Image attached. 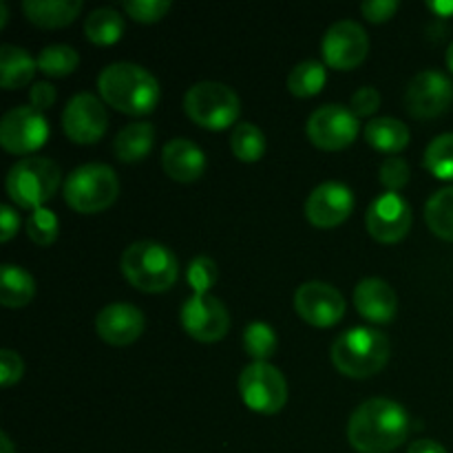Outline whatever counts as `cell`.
<instances>
[{"label": "cell", "instance_id": "ba28073f", "mask_svg": "<svg viewBox=\"0 0 453 453\" xmlns=\"http://www.w3.org/2000/svg\"><path fill=\"white\" fill-rule=\"evenodd\" d=\"M243 403L257 414H277L288 403L286 376L270 363H252L239 376Z\"/></svg>", "mask_w": 453, "mask_h": 453}, {"label": "cell", "instance_id": "f35d334b", "mask_svg": "<svg viewBox=\"0 0 453 453\" xmlns=\"http://www.w3.org/2000/svg\"><path fill=\"white\" fill-rule=\"evenodd\" d=\"M361 12L370 22H385L398 12V0H367L361 4Z\"/></svg>", "mask_w": 453, "mask_h": 453}, {"label": "cell", "instance_id": "30bf717a", "mask_svg": "<svg viewBox=\"0 0 453 453\" xmlns=\"http://www.w3.org/2000/svg\"><path fill=\"white\" fill-rule=\"evenodd\" d=\"M308 137L323 150L348 149L358 135V119L352 109L343 104H326L308 119Z\"/></svg>", "mask_w": 453, "mask_h": 453}, {"label": "cell", "instance_id": "8fae6325", "mask_svg": "<svg viewBox=\"0 0 453 453\" xmlns=\"http://www.w3.org/2000/svg\"><path fill=\"white\" fill-rule=\"evenodd\" d=\"M453 102V82L442 71L427 69L414 75L405 93V106L416 119H434Z\"/></svg>", "mask_w": 453, "mask_h": 453}, {"label": "cell", "instance_id": "6da1fadb", "mask_svg": "<svg viewBox=\"0 0 453 453\" xmlns=\"http://www.w3.org/2000/svg\"><path fill=\"white\" fill-rule=\"evenodd\" d=\"M410 436V414L389 398L363 403L348 425V441L358 453H389Z\"/></svg>", "mask_w": 453, "mask_h": 453}, {"label": "cell", "instance_id": "4316f807", "mask_svg": "<svg viewBox=\"0 0 453 453\" xmlns=\"http://www.w3.org/2000/svg\"><path fill=\"white\" fill-rule=\"evenodd\" d=\"M425 219L436 237L453 242V186L432 195L425 206Z\"/></svg>", "mask_w": 453, "mask_h": 453}, {"label": "cell", "instance_id": "ffe728a7", "mask_svg": "<svg viewBox=\"0 0 453 453\" xmlns=\"http://www.w3.org/2000/svg\"><path fill=\"white\" fill-rule=\"evenodd\" d=\"M162 166L171 180L190 184L197 181L206 171V157L195 142L186 137L171 140L162 150Z\"/></svg>", "mask_w": 453, "mask_h": 453}, {"label": "cell", "instance_id": "d4e9b609", "mask_svg": "<svg viewBox=\"0 0 453 453\" xmlns=\"http://www.w3.org/2000/svg\"><path fill=\"white\" fill-rule=\"evenodd\" d=\"M365 140L383 153H398L410 144V128L396 118H376L365 127Z\"/></svg>", "mask_w": 453, "mask_h": 453}, {"label": "cell", "instance_id": "b9f144b4", "mask_svg": "<svg viewBox=\"0 0 453 453\" xmlns=\"http://www.w3.org/2000/svg\"><path fill=\"white\" fill-rule=\"evenodd\" d=\"M407 453H447V449L436 441H416L411 442Z\"/></svg>", "mask_w": 453, "mask_h": 453}, {"label": "cell", "instance_id": "603a6c76", "mask_svg": "<svg viewBox=\"0 0 453 453\" xmlns=\"http://www.w3.org/2000/svg\"><path fill=\"white\" fill-rule=\"evenodd\" d=\"M35 66H38V60H34L25 49L3 44L0 47V87L9 91L25 87L34 78Z\"/></svg>", "mask_w": 453, "mask_h": 453}, {"label": "cell", "instance_id": "ac0fdd59", "mask_svg": "<svg viewBox=\"0 0 453 453\" xmlns=\"http://www.w3.org/2000/svg\"><path fill=\"white\" fill-rule=\"evenodd\" d=\"M96 330L104 343L124 348L135 343L144 332V314L131 303H111L100 310Z\"/></svg>", "mask_w": 453, "mask_h": 453}, {"label": "cell", "instance_id": "277c9868", "mask_svg": "<svg viewBox=\"0 0 453 453\" xmlns=\"http://www.w3.org/2000/svg\"><path fill=\"white\" fill-rule=\"evenodd\" d=\"M124 277L142 292H164L173 288L180 274L177 257L164 243L135 242L124 250L119 261Z\"/></svg>", "mask_w": 453, "mask_h": 453}, {"label": "cell", "instance_id": "9a60e30c", "mask_svg": "<svg viewBox=\"0 0 453 453\" xmlns=\"http://www.w3.org/2000/svg\"><path fill=\"white\" fill-rule=\"evenodd\" d=\"M295 310L314 327H332L343 319L345 299L326 281H308L295 292Z\"/></svg>", "mask_w": 453, "mask_h": 453}, {"label": "cell", "instance_id": "9c48e42d", "mask_svg": "<svg viewBox=\"0 0 453 453\" xmlns=\"http://www.w3.org/2000/svg\"><path fill=\"white\" fill-rule=\"evenodd\" d=\"M49 137V124L34 106H16L0 122V144L7 153L27 155L42 149Z\"/></svg>", "mask_w": 453, "mask_h": 453}, {"label": "cell", "instance_id": "bcb514c9", "mask_svg": "<svg viewBox=\"0 0 453 453\" xmlns=\"http://www.w3.org/2000/svg\"><path fill=\"white\" fill-rule=\"evenodd\" d=\"M447 66H449L453 73V42L449 44V49H447Z\"/></svg>", "mask_w": 453, "mask_h": 453}, {"label": "cell", "instance_id": "4dcf8cb0", "mask_svg": "<svg viewBox=\"0 0 453 453\" xmlns=\"http://www.w3.org/2000/svg\"><path fill=\"white\" fill-rule=\"evenodd\" d=\"M425 168L438 180H453V133H442L425 150Z\"/></svg>", "mask_w": 453, "mask_h": 453}, {"label": "cell", "instance_id": "8992f818", "mask_svg": "<svg viewBox=\"0 0 453 453\" xmlns=\"http://www.w3.org/2000/svg\"><path fill=\"white\" fill-rule=\"evenodd\" d=\"M60 166L49 157L20 159L7 173V193L13 203L38 211L56 195L60 186Z\"/></svg>", "mask_w": 453, "mask_h": 453}, {"label": "cell", "instance_id": "d590c367", "mask_svg": "<svg viewBox=\"0 0 453 453\" xmlns=\"http://www.w3.org/2000/svg\"><path fill=\"white\" fill-rule=\"evenodd\" d=\"M379 175L380 184L388 188V193H398V190L405 188L407 181H410V164L403 157H389L383 162Z\"/></svg>", "mask_w": 453, "mask_h": 453}, {"label": "cell", "instance_id": "7c38bea8", "mask_svg": "<svg viewBox=\"0 0 453 453\" xmlns=\"http://www.w3.org/2000/svg\"><path fill=\"white\" fill-rule=\"evenodd\" d=\"M62 128L75 144H96L109 128V115L100 97L93 93H78L66 102L62 113Z\"/></svg>", "mask_w": 453, "mask_h": 453}, {"label": "cell", "instance_id": "5b68a950", "mask_svg": "<svg viewBox=\"0 0 453 453\" xmlns=\"http://www.w3.org/2000/svg\"><path fill=\"white\" fill-rule=\"evenodd\" d=\"M119 195V180L106 164H84L65 181V202L82 215H96L113 206Z\"/></svg>", "mask_w": 453, "mask_h": 453}, {"label": "cell", "instance_id": "60d3db41", "mask_svg": "<svg viewBox=\"0 0 453 453\" xmlns=\"http://www.w3.org/2000/svg\"><path fill=\"white\" fill-rule=\"evenodd\" d=\"M20 228V215L12 206H0V242H9Z\"/></svg>", "mask_w": 453, "mask_h": 453}, {"label": "cell", "instance_id": "83f0119b", "mask_svg": "<svg viewBox=\"0 0 453 453\" xmlns=\"http://www.w3.org/2000/svg\"><path fill=\"white\" fill-rule=\"evenodd\" d=\"M326 66L317 60H303L288 75V88L296 97H312L326 87Z\"/></svg>", "mask_w": 453, "mask_h": 453}, {"label": "cell", "instance_id": "7a4b0ae2", "mask_svg": "<svg viewBox=\"0 0 453 453\" xmlns=\"http://www.w3.org/2000/svg\"><path fill=\"white\" fill-rule=\"evenodd\" d=\"M102 100L127 115H149L159 104V82L135 62H113L97 78Z\"/></svg>", "mask_w": 453, "mask_h": 453}, {"label": "cell", "instance_id": "44dd1931", "mask_svg": "<svg viewBox=\"0 0 453 453\" xmlns=\"http://www.w3.org/2000/svg\"><path fill=\"white\" fill-rule=\"evenodd\" d=\"M25 16L42 29H60L71 25L82 12L80 0H25Z\"/></svg>", "mask_w": 453, "mask_h": 453}, {"label": "cell", "instance_id": "f6af8a7d", "mask_svg": "<svg viewBox=\"0 0 453 453\" xmlns=\"http://www.w3.org/2000/svg\"><path fill=\"white\" fill-rule=\"evenodd\" d=\"M0 16H3V20H0V27H4V25H7V4H4L3 0H0Z\"/></svg>", "mask_w": 453, "mask_h": 453}, {"label": "cell", "instance_id": "2e32d148", "mask_svg": "<svg viewBox=\"0 0 453 453\" xmlns=\"http://www.w3.org/2000/svg\"><path fill=\"white\" fill-rule=\"evenodd\" d=\"M367 233L380 243H398L411 228V208L398 193H385L372 202L365 215Z\"/></svg>", "mask_w": 453, "mask_h": 453}, {"label": "cell", "instance_id": "5bb4252c", "mask_svg": "<svg viewBox=\"0 0 453 453\" xmlns=\"http://www.w3.org/2000/svg\"><path fill=\"white\" fill-rule=\"evenodd\" d=\"M181 326L202 343H217L230 330V314L217 296L193 295L181 308Z\"/></svg>", "mask_w": 453, "mask_h": 453}, {"label": "cell", "instance_id": "cb8c5ba5", "mask_svg": "<svg viewBox=\"0 0 453 453\" xmlns=\"http://www.w3.org/2000/svg\"><path fill=\"white\" fill-rule=\"evenodd\" d=\"M35 296V281L27 270L4 264L0 273V303L4 308H25Z\"/></svg>", "mask_w": 453, "mask_h": 453}, {"label": "cell", "instance_id": "f1b7e54d", "mask_svg": "<svg viewBox=\"0 0 453 453\" xmlns=\"http://www.w3.org/2000/svg\"><path fill=\"white\" fill-rule=\"evenodd\" d=\"M230 149L239 162H259L265 153V135L259 127L250 122L237 124L230 135Z\"/></svg>", "mask_w": 453, "mask_h": 453}, {"label": "cell", "instance_id": "7bdbcfd3", "mask_svg": "<svg viewBox=\"0 0 453 453\" xmlns=\"http://www.w3.org/2000/svg\"><path fill=\"white\" fill-rule=\"evenodd\" d=\"M429 9H432V12H436L438 16H442V18L453 16V3H429Z\"/></svg>", "mask_w": 453, "mask_h": 453}, {"label": "cell", "instance_id": "8d00e7d4", "mask_svg": "<svg viewBox=\"0 0 453 453\" xmlns=\"http://www.w3.org/2000/svg\"><path fill=\"white\" fill-rule=\"evenodd\" d=\"M22 372H25V363L12 349H3L0 352V383L3 388H12L13 383L22 379Z\"/></svg>", "mask_w": 453, "mask_h": 453}, {"label": "cell", "instance_id": "ab89813d", "mask_svg": "<svg viewBox=\"0 0 453 453\" xmlns=\"http://www.w3.org/2000/svg\"><path fill=\"white\" fill-rule=\"evenodd\" d=\"M29 100L31 106L42 113V111H47L49 106H53V102H56V88L49 82H35L29 91Z\"/></svg>", "mask_w": 453, "mask_h": 453}, {"label": "cell", "instance_id": "74e56055", "mask_svg": "<svg viewBox=\"0 0 453 453\" xmlns=\"http://www.w3.org/2000/svg\"><path fill=\"white\" fill-rule=\"evenodd\" d=\"M380 106V93L374 87L358 88L352 96V113L357 118H367V115L376 113Z\"/></svg>", "mask_w": 453, "mask_h": 453}, {"label": "cell", "instance_id": "836d02e7", "mask_svg": "<svg viewBox=\"0 0 453 453\" xmlns=\"http://www.w3.org/2000/svg\"><path fill=\"white\" fill-rule=\"evenodd\" d=\"M217 264L208 257H197L188 265V283L193 288V295H208L212 286L217 283Z\"/></svg>", "mask_w": 453, "mask_h": 453}, {"label": "cell", "instance_id": "ee69618b", "mask_svg": "<svg viewBox=\"0 0 453 453\" xmlns=\"http://www.w3.org/2000/svg\"><path fill=\"white\" fill-rule=\"evenodd\" d=\"M0 453H16L7 434H0Z\"/></svg>", "mask_w": 453, "mask_h": 453}, {"label": "cell", "instance_id": "484cf974", "mask_svg": "<svg viewBox=\"0 0 453 453\" xmlns=\"http://www.w3.org/2000/svg\"><path fill=\"white\" fill-rule=\"evenodd\" d=\"M84 34L91 40L93 44H100V47H109L115 44L124 34V18L122 13L115 12L111 7H100L96 12L88 13V18L84 20Z\"/></svg>", "mask_w": 453, "mask_h": 453}, {"label": "cell", "instance_id": "f546056e", "mask_svg": "<svg viewBox=\"0 0 453 453\" xmlns=\"http://www.w3.org/2000/svg\"><path fill=\"white\" fill-rule=\"evenodd\" d=\"M80 65V56L69 44H49L40 51L38 69L51 78H66Z\"/></svg>", "mask_w": 453, "mask_h": 453}, {"label": "cell", "instance_id": "e0dca14e", "mask_svg": "<svg viewBox=\"0 0 453 453\" xmlns=\"http://www.w3.org/2000/svg\"><path fill=\"white\" fill-rule=\"evenodd\" d=\"M354 211L352 190L339 181H326L310 193L305 215L317 228H334L343 224Z\"/></svg>", "mask_w": 453, "mask_h": 453}, {"label": "cell", "instance_id": "d6986e66", "mask_svg": "<svg viewBox=\"0 0 453 453\" xmlns=\"http://www.w3.org/2000/svg\"><path fill=\"white\" fill-rule=\"evenodd\" d=\"M354 305L372 323H392L396 317L398 299L394 288L379 277H367L354 288Z\"/></svg>", "mask_w": 453, "mask_h": 453}, {"label": "cell", "instance_id": "52a82bcc", "mask_svg": "<svg viewBox=\"0 0 453 453\" xmlns=\"http://www.w3.org/2000/svg\"><path fill=\"white\" fill-rule=\"evenodd\" d=\"M184 109L186 115L202 128L224 131L230 124L237 122L242 113V102L228 84L203 80L188 88L184 97Z\"/></svg>", "mask_w": 453, "mask_h": 453}, {"label": "cell", "instance_id": "1f68e13d", "mask_svg": "<svg viewBox=\"0 0 453 453\" xmlns=\"http://www.w3.org/2000/svg\"><path fill=\"white\" fill-rule=\"evenodd\" d=\"M243 349L255 358V363H268L277 352V334L265 323H250L243 332Z\"/></svg>", "mask_w": 453, "mask_h": 453}, {"label": "cell", "instance_id": "7402d4cb", "mask_svg": "<svg viewBox=\"0 0 453 453\" xmlns=\"http://www.w3.org/2000/svg\"><path fill=\"white\" fill-rule=\"evenodd\" d=\"M155 142V128L149 122H133L118 133L113 142V150L119 162L135 164L142 162L150 153Z\"/></svg>", "mask_w": 453, "mask_h": 453}, {"label": "cell", "instance_id": "d6a6232c", "mask_svg": "<svg viewBox=\"0 0 453 453\" xmlns=\"http://www.w3.org/2000/svg\"><path fill=\"white\" fill-rule=\"evenodd\" d=\"M58 217L53 215L47 208H38V211L31 212V217L27 219V234L34 243L38 246H49L58 239Z\"/></svg>", "mask_w": 453, "mask_h": 453}, {"label": "cell", "instance_id": "3957f363", "mask_svg": "<svg viewBox=\"0 0 453 453\" xmlns=\"http://www.w3.org/2000/svg\"><path fill=\"white\" fill-rule=\"evenodd\" d=\"M389 361V341L372 327H354L343 332L332 345V363L349 379H370Z\"/></svg>", "mask_w": 453, "mask_h": 453}, {"label": "cell", "instance_id": "e575fe53", "mask_svg": "<svg viewBox=\"0 0 453 453\" xmlns=\"http://www.w3.org/2000/svg\"><path fill=\"white\" fill-rule=\"evenodd\" d=\"M171 9L168 0H128L124 3V12L137 22H157Z\"/></svg>", "mask_w": 453, "mask_h": 453}, {"label": "cell", "instance_id": "4fadbf2b", "mask_svg": "<svg viewBox=\"0 0 453 453\" xmlns=\"http://www.w3.org/2000/svg\"><path fill=\"white\" fill-rule=\"evenodd\" d=\"M321 51L332 69H354L367 58L370 38H367V31L358 22L339 20L323 35Z\"/></svg>", "mask_w": 453, "mask_h": 453}]
</instances>
